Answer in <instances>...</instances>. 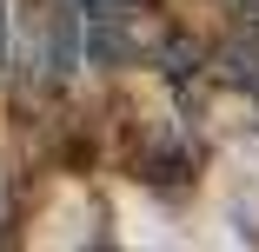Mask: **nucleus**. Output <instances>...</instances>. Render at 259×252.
<instances>
[{"mask_svg": "<svg viewBox=\"0 0 259 252\" xmlns=\"http://www.w3.org/2000/svg\"><path fill=\"white\" fill-rule=\"evenodd\" d=\"M233 7H239V14H246V20H259V0H233Z\"/></svg>", "mask_w": 259, "mask_h": 252, "instance_id": "obj_1", "label": "nucleus"}]
</instances>
